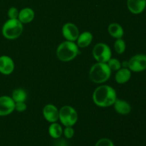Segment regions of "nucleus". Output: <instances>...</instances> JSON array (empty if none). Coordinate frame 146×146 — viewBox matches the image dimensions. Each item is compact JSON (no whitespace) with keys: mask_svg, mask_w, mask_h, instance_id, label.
<instances>
[{"mask_svg":"<svg viewBox=\"0 0 146 146\" xmlns=\"http://www.w3.org/2000/svg\"><path fill=\"white\" fill-rule=\"evenodd\" d=\"M116 99V91L111 86L101 84L95 88L93 92V101L97 106L101 108L112 106Z\"/></svg>","mask_w":146,"mask_h":146,"instance_id":"nucleus-1","label":"nucleus"},{"mask_svg":"<svg viewBox=\"0 0 146 146\" xmlns=\"http://www.w3.org/2000/svg\"><path fill=\"white\" fill-rule=\"evenodd\" d=\"M79 48L74 41H64L56 48L57 58L62 62H69L79 54Z\"/></svg>","mask_w":146,"mask_h":146,"instance_id":"nucleus-2","label":"nucleus"},{"mask_svg":"<svg viewBox=\"0 0 146 146\" xmlns=\"http://www.w3.org/2000/svg\"><path fill=\"white\" fill-rule=\"evenodd\" d=\"M111 71L107 63L96 62L89 70V78L92 82L103 84L108 81L111 76Z\"/></svg>","mask_w":146,"mask_h":146,"instance_id":"nucleus-3","label":"nucleus"},{"mask_svg":"<svg viewBox=\"0 0 146 146\" xmlns=\"http://www.w3.org/2000/svg\"><path fill=\"white\" fill-rule=\"evenodd\" d=\"M24 30L23 24L18 19H8L3 24L1 34L8 40H15L21 35Z\"/></svg>","mask_w":146,"mask_h":146,"instance_id":"nucleus-4","label":"nucleus"},{"mask_svg":"<svg viewBox=\"0 0 146 146\" xmlns=\"http://www.w3.org/2000/svg\"><path fill=\"white\" fill-rule=\"evenodd\" d=\"M78 120V114L76 110L71 106L66 105L59 109L58 121L64 127L73 126L76 124Z\"/></svg>","mask_w":146,"mask_h":146,"instance_id":"nucleus-5","label":"nucleus"},{"mask_svg":"<svg viewBox=\"0 0 146 146\" xmlns=\"http://www.w3.org/2000/svg\"><path fill=\"white\" fill-rule=\"evenodd\" d=\"M93 56L97 62L107 63L111 58L112 51L109 46L106 43L100 42L94 46L92 51Z\"/></svg>","mask_w":146,"mask_h":146,"instance_id":"nucleus-6","label":"nucleus"},{"mask_svg":"<svg viewBox=\"0 0 146 146\" xmlns=\"http://www.w3.org/2000/svg\"><path fill=\"white\" fill-rule=\"evenodd\" d=\"M128 68L132 72L139 73L146 70V55L138 54L133 56L128 61Z\"/></svg>","mask_w":146,"mask_h":146,"instance_id":"nucleus-7","label":"nucleus"},{"mask_svg":"<svg viewBox=\"0 0 146 146\" xmlns=\"http://www.w3.org/2000/svg\"><path fill=\"white\" fill-rule=\"evenodd\" d=\"M61 33L64 38L66 41H74V42H76L80 34L78 27L75 24L71 22H67L63 25Z\"/></svg>","mask_w":146,"mask_h":146,"instance_id":"nucleus-8","label":"nucleus"},{"mask_svg":"<svg viewBox=\"0 0 146 146\" xmlns=\"http://www.w3.org/2000/svg\"><path fill=\"white\" fill-rule=\"evenodd\" d=\"M15 111V102L9 96H0V116H7Z\"/></svg>","mask_w":146,"mask_h":146,"instance_id":"nucleus-9","label":"nucleus"},{"mask_svg":"<svg viewBox=\"0 0 146 146\" xmlns=\"http://www.w3.org/2000/svg\"><path fill=\"white\" fill-rule=\"evenodd\" d=\"M42 114L44 119L49 123H55L58 121L59 109L54 104H46L43 108Z\"/></svg>","mask_w":146,"mask_h":146,"instance_id":"nucleus-10","label":"nucleus"},{"mask_svg":"<svg viewBox=\"0 0 146 146\" xmlns=\"http://www.w3.org/2000/svg\"><path fill=\"white\" fill-rule=\"evenodd\" d=\"M15 68V64L12 58L7 55L0 56V74L8 76L12 74Z\"/></svg>","mask_w":146,"mask_h":146,"instance_id":"nucleus-11","label":"nucleus"},{"mask_svg":"<svg viewBox=\"0 0 146 146\" xmlns=\"http://www.w3.org/2000/svg\"><path fill=\"white\" fill-rule=\"evenodd\" d=\"M127 7L132 14H140L145 11L146 0H127Z\"/></svg>","mask_w":146,"mask_h":146,"instance_id":"nucleus-12","label":"nucleus"},{"mask_svg":"<svg viewBox=\"0 0 146 146\" xmlns=\"http://www.w3.org/2000/svg\"><path fill=\"white\" fill-rule=\"evenodd\" d=\"M113 106L115 112L120 115H126L129 114L131 111V104L123 99H120L117 98Z\"/></svg>","mask_w":146,"mask_h":146,"instance_id":"nucleus-13","label":"nucleus"},{"mask_svg":"<svg viewBox=\"0 0 146 146\" xmlns=\"http://www.w3.org/2000/svg\"><path fill=\"white\" fill-rule=\"evenodd\" d=\"M132 76V71L126 67H121L116 71L115 74V80L119 84H126L130 81Z\"/></svg>","mask_w":146,"mask_h":146,"instance_id":"nucleus-14","label":"nucleus"},{"mask_svg":"<svg viewBox=\"0 0 146 146\" xmlns=\"http://www.w3.org/2000/svg\"><path fill=\"white\" fill-rule=\"evenodd\" d=\"M35 17V12L33 9L30 7H25L21 9L19 12L18 19L24 24H29L34 20Z\"/></svg>","mask_w":146,"mask_h":146,"instance_id":"nucleus-15","label":"nucleus"},{"mask_svg":"<svg viewBox=\"0 0 146 146\" xmlns=\"http://www.w3.org/2000/svg\"><path fill=\"white\" fill-rule=\"evenodd\" d=\"M93 38H94V36L92 33L88 31H84L82 33H80L78 38L76 41V44H77L78 48H86L91 44Z\"/></svg>","mask_w":146,"mask_h":146,"instance_id":"nucleus-16","label":"nucleus"},{"mask_svg":"<svg viewBox=\"0 0 146 146\" xmlns=\"http://www.w3.org/2000/svg\"><path fill=\"white\" fill-rule=\"evenodd\" d=\"M63 131H64V128H63L62 125L57 122L50 123L48 128V135L51 138L55 140L61 138L63 135Z\"/></svg>","mask_w":146,"mask_h":146,"instance_id":"nucleus-17","label":"nucleus"},{"mask_svg":"<svg viewBox=\"0 0 146 146\" xmlns=\"http://www.w3.org/2000/svg\"><path fill=\"white\" fill-rule=\"evenodd\" d=\"M108 31L113 38H121L124 36V29L118 23H111L108 27Z\"/></svg>","mask_w":146,"mask_h":146,"instance_id":"nucleus-18","label":"nucleus"},{"mask_svg":"<svg viewBox=\"0 0 146 146\" xmlns=\"http://www.w3.org/2000/svg\"><path fill=\"white\" fill-rule=\"evenodd\" d=\"M11 97L15 103L26 102L28 96H27V91L24 88H17L13 90Z\"/></svg>","mask_w":146,"mask_h":146,"instance_id":"nucleus-19","label":"nucleus"},{"mask_svg":"<svg viewBox=\"0 0 146 146\" xmlns=\"http://www.w3.org/2000/svg\"><path fill=\"white\" fill-rule=\"evenodd\" d=\"M113 48L115 52L118 54H123L125 51V49H126V44H125V41L122 38H116L115 42H114Z\"/></svg>","mask_w":146,"mask_h":146,"instance_id":"nucleus-20","label":"nucleus"},{"mask_svg":"<svg viewBox=\"0 0 146 146\" xmlns=\"http://www.w3.org/2000/svg\"><path fill=\"white\" fill-rule=\"evenodd\" d=\"M107 64H108V67L110 68V69L111 71H116L118 70H119L120 68L122 67V64H121V62L116 58H112L111 57L108 61L107 62Z\"/></svg>","mask_w":146,"mask_h":146,"instance_id":"nucleus-21","label":"nucleus"},{"mask_svg":"<svg viewBox=\"0 0 146 146\" xmlns=\"http://www.w3.org/2000/svg\"><path fill=\"white\" fill-rule=\"evenodd\" d=\"M95 146H115L112 140L108 138H103L96 143Z\"/></svg>","mask_w":146,"mask_h":146,"instance_id":"nucleus-22","label":"nucleus"},{"mask_svg":"<svg viewBox=\"0 0 146 146\" xmlns=\"http://www.w3.org/2000/svg\"><path fill=\"white\" fill-rule=\"evenodd\" d=\"M74 134H75V131L73 126H66L64 128L63 135L66 139H71L74 136Z\"/></svg>","mask_w":146,"mask_h":146,"instance_id":"nucleus-23","label":"nucleus"},{"mask_svg":"<svg viewBox=\"0 0 146 146\" xmlns=\"http://www.w3.org/2000/svg\"><path fill=\"white\" fill-rule=\"evenodd\" d=\"M19 11L16 7H10L8 9V11H7L8 18L10 19H18L19 17Z\"/></svg>","mask_w":146,"mask_h":146,"instance_id":"nucleus-24","label":"nucleus"},{"mask_svg":"<svg viewBox=\"0 0 146 146\" xmlns=\"http://www.w3.org/2000/svg\"><path fill=\"white\" fill-rule=\"evenodd\" d=\"M27 109V105L26 102L15 103V111L17 112H24Z\"/></svg>","mask_w":146,"mask_h":146,"instance_id":"nucleus-25","label":"nucleus"},{"mask_svg":"<svg viewBox=\"0 0 146 146\" xmlns=\"http://www.w3.org/2000/svg\"><path fill=\"white\" fill-rule=\"evenodd\" d=\"M56 146H66V143L65 141L64 140L62 142V145H61V141H59L58 143H57Z\"/></svg>","mask_w":146,"mask_h":146,"instance_id":"nucleus-26","label":"nucleus"}]
</instances>
